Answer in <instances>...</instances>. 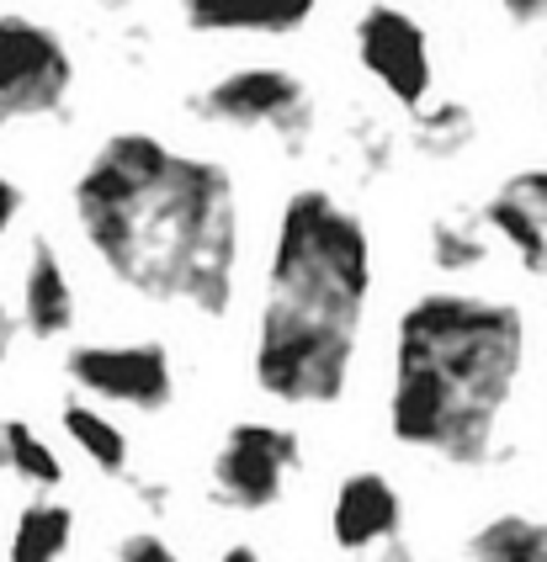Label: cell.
Wrapping results in <instances>:
<instances>
[{"mask_svg": "<svg viewBox=\"0 0 547 562\" xmlns=\"http://www.w3.org/2000/svg\"><path fill=\"white\" fill-rule=\"evenodd\" d=\"M75 223L129 292L219 318L239 271V196L219 159L155 133H112L75 176Z\"/></svg>", "mask_w": 547, "mask_h": 562, "instance_id": "obj_1", "label": "cell"}, {"mask_svg": "<svg viewBox=\"0 0 547 562\" xmlns=\"http://www.w3.org/2000/svg\"><path fill=\"white\" fill-rule=\"evenodd\" d=\"M372 297V239L341 196L292 191L277 218L266 308L256 318V387L288 408L346 398Z\"/></svg>", "mask_w": 547, "mask_h": 562, "instance_id": "obj_2", "label": "cell"}, {"mask_svg": "<svg viewBox=\"0 0 547 562\" xmlns=\"http://www.w3.org/2000/svg\"><path fill=\"white\" fill-rule=\"evenodd\" d=\"M526 367V318L479 292H425L393 329L388 430L399 446L483 468Z\"/></svg>", "mask_w": 547, "mask_h": 562, "instance_id": "obj_3", "label": "cell"}, {"mask_svg": "<svg viewBox=\"0 0 547 562\" xmlns=\"http://www.w3.org/2000/svg\"><path fill=\"white\" fill-rule=\"evenodd\" d=\"M197 117L219 127H239V133H271L282 144H303L314 127V95L309 86L277 69V64H250L234 69L224 80H213L208 91H197Z\"/></svg>", "mask_w": 547, "mask_h": 562, "instance_id": "obj_4", "label": "cell"}, {"mask_svg": "<svg viewBox=\"0 0 547 562\" xmlns=\"http://www.w3.org/2000/svg\"><path fill=\"white\" fill-rule=\"evenodd\" d=\"M75 64L65 37L33 16H0V127L54 117L69 101Z\"/></svg>", "mask_w": 547, "mask_h": 562, "instance_id": "obj_5", "label": "cell"}, {"mask_svg": "<svg viewBox=\"0 0 547 562\" xmlns=\"http://www.w3.org/2000/svg\"><path fill=\"white\" fill-rule=\"evenodd\" d=\"M298 457L303 446L292 430L266 425V419H239L213 457V494L228 509L260 515L288 494V472L298 468Z\"/></svg>", "mask_w": 547, "mask_h": 562, "instance_id": "obj_6", "label": "cell"}, {"mask_svg": "<svg viewBox=\"0 0 547 562\" xmlns=\"http://www.w3.org/2000/svg\"><path fill=\"white\" fill-rule=\"evenodd\" d=\"M69 382L91 398L123 404L133 414H160L176 398V367L165 356V345H75L65 361Z\"/></svg>", "mask_w": 547, "mask_h": 562, "instance_id": "obj_7", "label": "cell"}, {"mask_svg": "<svg viewBox=\"0 0 547 562\" xmlns=\"http://www.w3.org/2000/svg\"><path fill=\"white\" fill-rule=\"evenodd\" d=\"M356 59L361 69L383 86L404 112H420L425 95H431V80H436V64H431V37L410 11L399 5H367L356 16Z\"/></svg>", "mask_w": 547, "mask_h": 562, "instance_id": "obj_8", "label": "cell"}, {"mask_svg": "<svg viewBox=\"0 0 547 562\" xmlns=\"http://www.w3.org/2000/svg\"><path fill=\"white\" fill-rule=\"evenodd\" d=\"M483 223L532 277H547V165L515 170L511 181L483 202Z\"/></svg>", "mask_w": 547, "mask_h": 562, "instance_id": "obj_9", "label": "cell"}, {"mask_svg": "<svg viewBox=\"0 0 547 562\" xmlns=\"http://www.w3.org/2000/svg\"><path fill=\"white\" fill-rule=\"evenodd\" d=\"M404 531V499L383 472H351L335 504H330V536L341 552H372V547H393Z\"/></svg>", "mask_w": 547, "mask_h": 562, "instance_id": "obj_10", "label": "cell"}, {"mask_svg": "<svg viewBox=\"0 0 547 562\" xmlns=\"http://www.w3.org/2000/svg\"><path fill=\"white\" fill-rule=\"evenodd\" d=\"M320 0H181L192 32H245V37H288L314 16Z\"/></svg>", "mask_w": 547, "mask_h": 562, "instance_id": "obj_11", "label": "cell"}, {"mask_svg": "<svg viewBox=\"0 0 547 562\" xmlns=\"http://www.w3.org/2000/svg\"><path fill=\"white\" fill-rule=\"evenodd\" d=\"M22 318L33 340H59L75 324V286L59 250L48 239H33L27 250V271H22Z\"/></svg>", "mask_w": 547, "mask_h": 562, "instance_id": "obj_12", "label": "cell"}, {"mask_svg": "<svg viewBox=\"0 0 547 562\" xmlns=\"http://www.w3.org/2000/svg\"><path fill=\"white\" fill-rule=\"evenodd\" d=\"M468 558L483 562H547V520L505 509L468 536Z\"/></svg>", "mask_w": 547, "mask_h": 562, "instance_id": "obj_13", "label": "cell"}, {"mask_svg": "<svg viewBox=\"0 0 547 562\" xmlns=\"http://www.w3.org/2000/svg\"><path fill=\"white\" fill-rule=\"evenodd\" d=\"M69 541H75V515L65 504L37 499L16 515V531H11V558L16 562H43V558H65Z\"/></svg>", "mask_w": 547, "mask_h": 562, "instance_id": "obj_14", "label": "cell"}, {"mask_svg": "<svg viewBox=\"0 0 547 562\" xmlns=\"http://www.w3.org/2000/svg\"><path fill=\"white\" fill-rule=\"evenodd\" d=\"M59 425H65V436L75 440V451H80V457H91L101 472H123L129 468V436H123V430H118L97 404H65Z\"/></svg>", "mask_w": 547, "mask_h": 562, "instance_id": "obj_15", "label": "cell"}, {"mask_svg": "<svg viewBox=\"0 0 547 562\" xmlns=\"http://www.w3.org/2000/svg\"><path fill=\"white\" fill-rule=\"evenodd\" d=\"M0 462L16 472L22 483H33V488H54V483H65V462H59V451L37 436L27 419H5V425H0Z\"/></svg>", "mask_w": 547, "mask_h": 562, "instance_id": "obj_16", "label": "cell"}, {"mask_svg": "<svg viewBox=\"0 0 547 562\" xmlns=\"http://www.w3.org/2000/svg\"><path fill=\"white\" fill-rule=\"evenodd\" d=\"M489 223L479 218H462V213H451V218H436L431 228V260L442 266V271H473L489 260Z\"/></svg>", "mask_w": 547, "mask_h": 562, "instance_id": "obj_17", "label": "cell"}, {"mask_svg": "<svg viewBox=\"0 0 547 562\" xmlns=\"http://www.w3.org/2000/svg\"><path fill=\"white\" fill-rule=\"evenodd\" d=\"M468 112L457 106V101H442V106H431L425 117H420V149H431V155H451V149H462L468 144Z\"/></svg>", "mask_w": 547, "mask_h": 562, "instance_id": "obj_18", "label": "cell"}, {"mask_svg": "<svg viewBox=\"0 0 547 562\" xmlns=\"http://www.w3.org/2000/svg\"><path fill=\"white\" fill-rule=\"evenodd\" d=\"M118 558L123 562H170L176 558V547H170L165 536H155V531H133V536L118 541Z\"/></svg>", "mask_w": 547, "mask_h": 562, "instance_id": "obj_19", "label": "cell"}, {"mask_svg": "<svg viewBox=\"0 0 547 562\" xmlns=\"http://www.w3.org/2000/svg\"><path fill=\"white\" fill-rule=\"evenodd\" d=\"M505 5V16H511L515 27H537L547 22V0H500Z\"/></svg>", "mask_w": 547, "mask_h": 562, "instance_id": "obj_20", "label": "cell"}, {"mask_svg": "<svg viewBox=\"0 0 547 562\" xmlns=\"http://www.w3.org/2000/svg\"><path fill=\"white\" fill-rule=\"evenodd\" d=\"M16 213H22V187L11 176H0V234L16 223Z\"/></svg>", "mask_w": 547, "mask_h": 562, "instance_id": "obj_21", "label": "cell"}, {"mask_svg": "<svg viewBox=\"0 0 547 562\" xmlns=\"http://www.w3.org/2000/svg\"><path fill=\"white\" fill-rule=\"evenodd\" d=\"M11 340H16V324H11V313L0 303V367H5V356H11Z\"/></svg>", "mask_w": 547, "mask_h": 562, "instance_id": "obj_22", "label": "cell"}, {"mask_svg": "<svg viewBox=\"0 0 547 562\" xmlns=\"http://www.w3.org/2000/svg\"><path fill=\"white\" fill-rule=\"evenodd\" d=\"M250 558H260L256 547H228L224 552V562H250Z\"/></svg>", "mask_w": 547, "mask_h": 562, "instance_id": "obj_23", "label": "cell"}, {"mask_svg": "<svg viewBox=\"0 0 547 562\" xmlns=\"http://www.w3.org/2000/svg\"><path fill=\"white\" fill-rule=\"evenodd\" d=\"M547 27V22H543ZM543 101H547V48H543Z\"/></svg>", "mask_w": 547, "mask_h": 562, "instance_id": "obj_24", "label": "cell"}]
</instances>
